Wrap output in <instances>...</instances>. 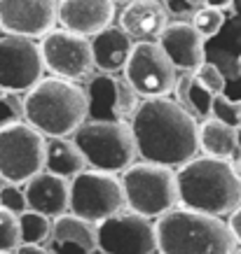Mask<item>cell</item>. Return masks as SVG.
<instances>
[{
    "label": "cell",
    "instance_id": "obj_40",
    "mask_svg": "<svg viewBox=\"0 0 241 254\" xmlns=\"http://www.w3.org/2000/svg\"><path fill=\"white\" fill-rule=\"evenodd\" d=\"M0 254H14V252H0Z\"/></svg>",
    "mask_w": 241,
    "mask_h": 254
},
{
    "label": "cell",
    "instance_id": "obj_8",
    "mask_svg": "<svg viewBox=\"0 0 241 254\" xmlns=\"http://www.w3.org/2000/svg\"><path fill=\"white\" fill-rule=\"evenodd\" d=\"M122 210H126V198L117 175L87 168L70 180V212L75 217L101 224Z\"/></svg>",
    "mask_w": 241,
    "mask_h": 254
},
{
    "label": "cell",
    "instance_id": "obj_16",
    "mask_svg": "<svg viewBox=\"0 0 241 254\" xmlns=\"http://www.w3.org/2000/svg\"><path fill=\"white\" fill-rule=\"evenodd\" d=\"M157 45L169 56L173 68L180 72L192 75L202 63H206V49H204V38L197 33V28L187 21H169V26L162 31Z\"/></svg>",
    "mask_w": 241,
    "mask_h": 254
},
{
    "label": "cell",
    "instance_id": "obj_14",
    "mask_svg": "<svg viewBox=\"0 0 241 254\" xmlns=\"http://www.w3.org/2000/svg\"><path fill=\"white\" fill-rule=\"evenodd\" d=\"M56 23V0H0V31L5 35L42 40Z\"/></svg>",
    "mask_w": 241,
    "mask_h": 254
},
{
    "label": "cell",
    "instance_id": "obj_41",
    "mask_svg": "<svg viewBox=\"0 0 241 254\" xmlns=\"http://www.w3.org/2000/svg\"><path fill=\"white\" fill-rule=\"evenodd\" d=\"M0 187H2V180H0Z\"/></svg>",
    "mask_w": 241,
    "mask_h": 254
},
{
    "label": "cell",
    "instance_id": "obj_37",
    "mask_svg": "<svg viewBox=\"0 0 241 254\" xmlns=\"http://www.w3.org/2000/svg\"><path fill=\"white\" fill-rule=\"evenodd\" d=\"M237 140H239V152H241V126L237 128Z\"/></svg>",
    "mask_w": 241,
    "mask_h": 254
},
{
    "label": "cell",
    "instance_id": "obj_20",
    "mask_svg": "<svg viewBox=\"0 0 241 254\" xmlns=\"http://www.w3.org/2000/svg\"><path fill=\"white\" fill-rule=\"evenodd\" d=\"M89 42H92L94 68H99L103 75H117L120 70H124L126 61L131 56L133 40L120 26L113 23L99 35H94Z\"/></svg>",
    "mask_w": 241,
    "mask_h": 254
},
{
    "label": "cell",
    "instance_id": "obj_36",
    "mask_svg": "<svg viewBox=\"0 0 241 254\" xmlns=\"http://www.w3.org/2000/svg\"><path fill=\"white\" fill-rule=\"evenodd\" d=\"M113 2H115V5H129L131 0H113Z\"/></svg>",
    "mask_w": 241,
    "mask_h": 254
},
{
    "label": "cell",
    "instance_id": "obj_28",
    "mask_svg": "<svg viewBox=\"0 0 241 254\" xmlns=\"http://www.w3.org/2000/svg\"><path fill=\"white\" fill-rule=\"evenodd\" d=\"M192 77L199 82L202 86H206L213 96H218V93H225V75L220 72L218 65H213V63H202L199 68L192 72Z\"/></svg>",
    "mask_w": 241,
    "mask_h": 254
},
{
    "label": "cell",
    "instance_id": "obj_27",
    "mask_svg": "<svg viewBox=\"0 0 241 254\" xmlns=\"http://www.w3.org/2000/svg\"><path fill=\"white\" fill-rule=\"evenodd\" d=\"M19 245H21L19 217L9 210L0 208V252H16Z\"/></svg>",
    "mask_w": 241,
    "mask_h": 254
},
{
    "label": "cell",
    "instance_id": "obj_11",
    "mask_svg": "<svg viewBox=\"0 0 241 254\" xmlns=\"http://www.w3.org/2000/svg\"><path fill=\"white\" fill-rule=\"evenodd\" d=\"M40 56L52 77H61L68 82H80L92 75L94 56L89 38L75 35L63 28H54L38 42Z\"/></svg>",
    "mask_w": 241,
    "mask_h": 254
},
{
    "label": "cell",
    "instance_id": "obj_7",
    "mask_svg": "<svg viewBox=\"0 0 241 254\" xmlns=\"http://www.w3.org/2000/svg\"><path fill=\"white\" fill-rule=\"evenodd\" d=\"M45 170V135L26 122L0 126V180L5 185H26Z\"/></svg>",
    "mask_w": 241,
    "mask_h": 254
},
{
    "label": "cell",
    "instance_id": "obj_24",
    "mask_svg": "<svg viewBox=\"0 0 241 254\" xmlns=\"http://www.w3.org/2000/svg\"><path fill=\"white\" fill-rule=\"evenodd\" d=\"M211 117L218 119L220 124H225L230 128H239L241 126V100L227 98L225 93L213 96V105H211Z\"/></svg>",
    "mask_w": 241,
    "mask_h": 254
},
{
    "label": "cell",
    "instance_id": "obj_30",
    "mask_svg": "<svg viewBox=\"0 0 241 254\" xmlns=\"http://www.w3.org/2000/svg\"><path fill=\"white\" fill-rule=\"evenodd\" d=\"M0 208L14 212L16 217L23 215V212L28 210L23 187H19V185H2L0 187Z\"/></svg>",
    "mask_w": 241,
    "mask_h": 254
},
{
    "label": "cell",
    "instance_id": "obj_31",
    "mask_svg": "<svg viewBox=\"0 0 241 254\" xmlns=\"http://www.w3.org/2000/svg\"><path fill=\"white\" fill-rule=\"evenodd\" d=\"M206 5V0H166L164 2V7H166V12H171V14H195V12H199V9Z\"/></svg>",
    "mask_w": 241,
    "mask_h": 254
},
{
    "label": "cell",
    "instance_id": "obj_38",
    "mask_svg": "<svg viewBox=\"0 0 241 254\" xmlns=\"http://www.w3.org/2000/svg\"><path fill=\"white\" fill-rule=\"evenodd\" d=\"M232 254H241V247H239V250H234V252Z\"/></svg>",
    "mask_w": 241,
    "mask_h": 254
},
{
    "label": "cell",
    "instance_id": "obj_32",
    "mask_svg": "<svg viewBox=\"0 0 241 254\" xmlns=\"http://www.w3.org/2000/svg\"><path fill=\"white\" fill-rule=\"evenodd\" d=\"M227 229L232 233V238L237 245H241V205L237 210H232V215L227 217Z\"/></svg>",
    "mask_w": 241,
    "mask_h": 254
},
{
    "label": "cell",
    "instance_id": "obj_19",
    "mask_svg": "<svg viewBox=\"0 0 241 254\" xmlns=\"http://www.w3.org/2000/svg\"><path fill=\"white\" fill-rule=\"evenodd\" d=\"M166 26L169 12L162 0H131L120 14V28L136 42H157Z\"/></svg>",
    "mask_w": 241,
    "mask_h": 254
},
{
    "label": "cell",
    "instance_id": "obj_17",
    "mask_svg": "<svg viewBox=\"0 0 241 254\" xmlns=\"http://www.w3.org/2000/svg\"><path fill=\"white\" fill-rule=\"evenodd\" d=\"M23 193H26L28 210L40 212L49 219L70 212V180L66 177L42 170L23 185Z\"/></svg>",
    "mask_w": 241,
    "mask_h": 254
},
{
    "label": "cell",
    "instance_id": "obj_33",
    "mask_svg": "<svg viewBox=\"0 0 241 254\" xmlns=\"http://www.w3.org/2000/svg\"><path fill=\"white\" fill-rule=\"evenodd\" d=\"M14 254H49V250L42 245H19Z\"/></svg>",
    "mask_w": 241,
    "mask_h": 254
},
{
    "label": "cell",
    "instance_id": "obj_39",
    "mask_svg": "<svg viewBox=\"0 0 241 254\" xmlns=\"http://www.w3.org/2000/svg\"><path fill=\"white\" fill-rule=\"evenodd\" d=\"M239 72H241V56H239Z\"/></svg>",
    "mask_w": 241,
    "mask_h": 254
},
{
    "label": "cell",
    "instance_id": "obj_5",
    "mask_svg": "<svg viewBox=\"0 0 241 254\" xmlns=\"http://www.w3.org/2000/svg\"><path fill=\"white\" fill-rule=\"evenodd\" d=\"M73 142L85 154L87 166L103 173H124L136 161V140L131 124L87 119L73 133Z\"/></svg>",
    "mask_w": 241,
    "mask_h": 254
},
{
    "label": "cell",
    "instance_id": "obj_21",
    "mask_svg": "<svg viewBox=\"0 0 241 254\" xmlns=\"http://www.w3.org/2000/svg\"><path fill=\"white\" fill-rule=\"evenodd\" d=\"M87 166L85 154L73 142V138H45V170L59 177L73 180L85 173Z\"/></svg>",
    "mask_w": 241,
    "mask_h": 254
},
{
    "label": "cell",
    "instance_id": "obj_23",
    "mask_svg": "<svg viewBox=\"0 0 241 254\" xmlns=\"http://www.w3.org/2000/svg\"><path fill=\"white\" fill-rule=\"evenodd\" d=\"M52 231V219L40 212L26 210L19 215V236H21V245H42L49 238Z\"/></svg>",
    "mask_w": 241,
    "mask_h": 254
},
{
    "label": "cell",
    "instance_id": "obj_18",
    "mask_svg": "<svg viewBox=\"0 0 241 254\" xmlns=\"http://www.w3.org/2000/svg\"><path fill=\"white\" fill-rule=\"evenodd\" d=\"M49 254H96V224L85 222L73 212L52 219V231L47 238Z\"/></svg>",
    "mask_w": 241,
    "mask_h": 254
},
{
    "label": "cell",
    "instance_id": "obj_10",
    "mask_svg": "<svg viewBox=\"0 0 241 254\" xmlns=\"http://www.w3.org/2000/svg\"><path fill=\"white\" fill-rule=\"evenodd\" d=\"M101 254H157L155 222L131 210H122L96 224Z\"/></svg>",
    "mask_w": 241,
    "mask_h": 254
},
{
    "label": "cell",
    "instance_id": "obj_9",
    "mask_svg": "<svg viewBox=\"0 0 241 254\" xmlns=\"http://www.w3.org/2000/svg\"><path fill=\"white\" fill-rule=\"evenodd\" d=\"M124 79L138 98H166L173 93L178 70L157 42H133L131 56L124 65Z\"/></svg>",
    "mask_w": 241,
    "mask_h": 254
},
{
    "label": "cell",
    "instance_id": "obj_1",
    "mask_svg": "<svg viewBox=\"0 0 241 254\" xmlns=\"http://www.w3.org/2000/svg\"><path fill=\"white\" fill-rule=\"evenodd\" d=\"M136 152L143 161L180 168L199 154V124L173 98H145L131 119Z\"/></svg>",
    "mask_w": 241,
    "mask_h": 254
},
{
    "label": "cell",
    "instance_id": "obj_3",
    "mask_svg": "<svg viewBox=\"0 0 241 254\" xmlns=\"http://www.w3.org/2000/svg\"><path fill=\"white\" fill-rule=\"evenodd\" d=\"M23 122L45 138H73L89 119L87 91L78 82L42 77L23 96Z\"/></svg>",
    "mask_w": 241,
    "mask_h": 254
},
{
    "label": "cell",
    "instance_id": "obj_2",
    "mask_svg": "<svg viewBox=\"0 0 241 254\" xmlns=\"http://www.w3.org/2000/svg\"><path fill=\"white\" fill-rule=\"evenodd\" d=\"M178 205L204 215L230 217L241 205V180L232 161L195 156L176 170Z\"/></svg>",
    "mask_w": 241,
    "mask_h": 254
},
{
    "label": "cell",
    "instance_id": "obj_35",
    "mask_svg": "<svg viewBox=\"0 0 241 254\" xmlns=\"http://www.w3.org/2000/svg\"><path fill=\"white\" fill-rule=\"evenodd\" d=\"M234 168H237V173H239V180H241V156L237 159V163H234Z\"/></svg>",
    "mask_w": 241,
    "mask_h": 254
},
{
    "label": "cell",
    "instance_id": "obj_13",
    "mask_svg": "<svg viewBox=\"0 0 241 254\" xmlns=\"http://www.w3.org/2000/svg\"><path fill=\"white\" fill-rule=\"evenodd\" d=\"M87 100H89V117L94 122H124L131 124L138 110V93L124 77L117 75H96L89 79Z\"/></svg>",
    "mask_w": 241,
    "mask_h": 254
},
{
    "label": "cell",
    "instance_id": "obj_25",
    "mask_svg": "<svg viewBox=\"0 0 241 254\" xmlns=\"http://www.w3.org/2000/svg\"><path fill=\"white\" fill-rule=\"evenodd\" d=\"M225 19H227L225 12H220V9H216V7H206V5H204L199 12H195V14H192V21H190V23H192V26L197 28V33L206 40V38L218 35V33L223 31Z\"/></svg>",
    "mask_w": 241,
    "mask_h": 254
},
{
    "label": "cell",
    "instance_id": "obj_6",
    "mask_svg": "<svg viewBox=\"0 0 241 254\" xmlns=\"http://www.w3.org/2000/svg\"><path fill=\"white\" fill-rule=\"evenodd\" d=\"M126 208L148 219H159L178 205L176 170L157 163H133L120 175Z\"/></svg>",
    "mask_w": 241,
    "mask_h": 254
},
{
    "label": "cell",
    "instance_id": "obj_34",
    "mask_svg": "<svg viewBox=\"0 0 241 254\" xmlns=\"http://www.w3.org/2000/svg\"><path fill=\"white\" fill-rule=\"evenodd\" d=\"M234 0H206V7H216L220 9V12H225V9L232 7Z\"/></svg>",
    "mask_w": 241,
    "mask_h": 254
},
{
    "label": "cell",
    "instance_id": "obj_12",
    "mask_svg": "<svg viewBox=\"0 0 241 254\" xmlns=\"http://www.w3.org/2000/svg\"><path fill=\"white\" fill-rule=\"evenodd\" d=\"M45 77L40 45L28 38L0 35V91L26 93Z\"/></svg>",
    "mask_w": 241,
    "mask_h": 254
},
{
    "label": "cell",
    "instance_id": "obj_15",
    "mask_svg": "<svg viewBox=\"0 0 241 254\" xmlns=\"http://www.w3.org/2000/svg\"><path fill=\"white\" fill-rule=\"evenodd\" d=\"M56 21L63 31L94 38L115 21L113 0H56Z\"/></svg>",
    "mask_w": 241,
    "mask_h": 254
},
{
    "label": "cell",
    "instance_id": "obj_26",
    "mask_svg": "<svg viewBox=\"0 0 241 254\" xmlns=\"http://www.w3.org/2000/svg\"><path fill=\"white\" fill-rule=\"evenodd\" d=\"M185 105H187L185 110L192 117H206V119H209L211 117V105H213V93L192 77V84H190V89H187Z\"/></svg>",
    "mask_w": 241,
    "mask_h": 254
},
{
    "label": "cell",
    "instance_id": "obj_22",
    "mask_svg": "<svg viewBox=\"0 0 241 254\" xmlns=\"http://www.w3.org/2000/svg\"><path fill=\"white\" fill-rule=\"evenodd\" d=\"M199 149L204 156H213V159H223V161H232L239 156V140L237 131L220 124L218 119H204L199 124Z\"/></svg>",
    "mask_w": 241,
    "mask_h": 254
},
{
    "label": "cell",
    "instance_id": "obj_4",
    "mask_svg": "<svg viewBox=\"0 0 241 254\" xmlns=\"http://www.w3.org/2000/svg\"><path fill=\"white\" fill-rule=\"evenodd\" d=\"M159 254H232L237 250L227 222L176 205L155 222Z\"/></svg>",
    "mask_w": 241,
    "mask_h": 254
},
{
    "label": "cell",
    "instance_id": "obj_29",
    "mask_svg": "<svg viewBox=\"0 0 241 254\" xmlns=\"http://www.w3.org/2000/svg\"><path fill=\"white\" fill-rule=\"evenodd\" d=\"M23 122V100L16 93L0 91V126Z\"/></svg>",
    "mask_w": 241,
    "mask_h": 254
}]
</instances>
